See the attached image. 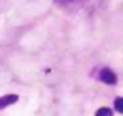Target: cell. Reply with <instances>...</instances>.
Returning a JSON list of instances; mask_svg holds the SVG:
<instances>
[{
  "label": "cell",
  "mask_w": 123,
  "mask_h": 116,
  "mask_svg": "<svg viewBox=\"0 0 123 116\" xmlns=\"http://www.w3.org/2000/svg\"><path fill=\"white\" fill-rule=\"evenodd\" d=\"M113 106H115V109H116L118 113H121V114H123V98H116Z\"/></svg>",
  "instance_id": "277c9868"
},
{
  "label": "cell",
  "mask_w": 123,
  "mask_h": 116,
  "mask_svg": "<svg viewBox=\"0 0 123 116\" xmlns=\"http://www.w3.org/2000/svg\"><path fill=\"white\" fill-rule=\"evenodd\" d=\"M19 101V96L17 94H5V96H0V109H4V108H7V106H12L14 103H17Z\"/></svg>",
  "instance_id": "7a4b0ae2"
},
{
  "label": "cell",
  "mask_w": 123,
  "mask_h": 116,
  "mask_svg": "<svg viewBox=\"0 0 123 116\" xmlns=\"http://www.w3.org/2000/svg\"><path fill=\"white\" fill-rule=\"evenodd\" d=\"M94 116H113V111H111L110 108H99V109L94 113Z\"/></svg>",
  "instance_id": "3957f363"
},
{
  "label": "cell",
  "mask_w": 123,
  "mask_h": 116,
  "mask_svg": "<svg viewBox=\"0 0 123 116\" xmlns=\"http://www.w3.org/2000/svg\"><path fill=\"white\" fill-rule=\"evenodd\" d=\"M98 77H99V81L105 82V84H110V86L116 84V74H115L110 67H103V69L99 71Z\"/></svg>",
  "instance_id": "6da1fadb"
},
{
  "label": "cell",
  "mask_w": 123,
  "mask_h": 116,
  "mask_svg": "<svg viewBox=\"0 0 123 116\" xmlns=\"http://www.w3.org/2000/svg\"><path fill=\"white\" fill-rule=\"evenodd\" d=\"M59 4H68V2H73V0H57Z\"/></svg>",
  "instance_id": "5b68a950"
}]
</instances>
